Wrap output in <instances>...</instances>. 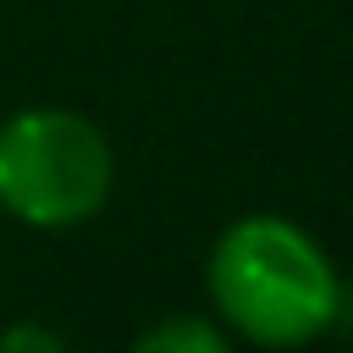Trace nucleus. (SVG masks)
<instances>
[{
    "label": "nucleus",
    "instance_id": "2",
    "mask_svg": "<svg viewBox=\"0 0 353 353\" xmlns=\"http://www.w3.org/2000/svg\"><path fill=\"white\" fill-rule=\"evenodd\" d=\"M110 143L77 110H22L0 127V204L44 232L77 226L110 199Z\"/></svg>",
    "mask_w": 353,
    "mask_h": 353
},
{
    "label": "nucleus",
    "instance_id": "4",
    "mask_svg": "<svg viewBox=\"0 0 353 353\" xmlns=\"http://www.w3.org/2000/svg\"><path fill=\"white\" fill-rule=\"evenodd\" d=\"M0 353H66V342H61L50 325L22 320V325H6V331H0Z\"/></svg>",
    "mask_w": 353,
    "mask_h": 353
},
{
    "label": "nucleus",
    "instance_id": "1",
    "mask_svg": "<svg viewBox=\"0 0 353 353\" xmlns=\"http://www.w3.org/2000/svg\"><path fill=\"white\" fill-rule=\"evenodd\" d=\"M210 298L221 320L259 347H303L342 309L325 248L281 215H243L221 232L210 254Z\"/></svg>",
    "mask_w": 353,
    "mask_h": 353
},
{
    "label": "nucleus",
    "instance_id": "3",
    "mask_svg": "<svg viewBox=\"0 0 353 353\" xmlns=\"http://www.w3.org/2000/svg\"><path fill=\"white\" fill-rule=\"evenodd\" d=\"M132 353H232V342L210 325V320H193V314H176V320H160L149 325Z\"/></svg>",
    "mask_w": 353,
    "mask_h": 353
}]
</instances>
